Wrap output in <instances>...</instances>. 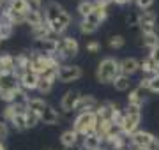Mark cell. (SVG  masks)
<instances>
[{"instance_id":"1","label":"cell","mask_w":159,"mask_h":150,"mask_svg":"<svg viewBox=\"0 0 159 150\" xmlns=\"http://www.w3.org/2000/svg\"><path fill=\"white\" fill-rule=\"evenodd\" d=\"M119 74H120V62L111 57L102 58L96 71V78L99 83H113Z\"/></svg>"},{"instance_id":"2","label":"cell","mask_w":159,"mask_h":150,"mask_svg":"<svg viewBox=\"0 0 159 150\" xmlns=\"http://www.w3.org/2000/svg\"><path fill=\"white\" fill-rule=\"evenodd\" d=\"M97 113L96 111H83V113H78L76 118L73 122V129L80 136H87V134L96 133L97 129Z\"/></svg>"},{"instance_id":"3","label":"cell","mask_w":159,"mask_h":150,"mask_svg":"<svg viewBox=\"0 0 159 150\" xmlns=\"http://www.w3.org/2000/svg\"><path fill=\"white\" fill-rule=\"evenodd\" d=\"M142 122V108L138 106H127L124 110V117L120 122V131L127 136L134 134L138 131V126Z\"/></svg>"},{"instance_id":"4","label":"cell","mask_w":159,"mask_h":150,"mask_svg":"<svg viewBox=\"0 0 159 150\" xmlns=\"http://www.w3.org/2000/svg\"><path fill=\"white\" fill-rule=\"evenodd\" d=\"M44 20H46V23H50V21H60L64 27H69L71 25L69 12L58 2H48L44 6Z\"/></svg>"},{"instance_id":"5","label":"cell","mask_w":159,"mask_h":150,"mask_svg":"<svg viewBox=\"0 0 159 150\" xmlns=\"http://www.w3.org/2000/svg\"><path fill=\"white\" fill-rule=\"evenodd\" d=\"M131 145L140 150H156L159 145V139L152 133L138 129L134 134H131Z\"/></svg>"},{"instance_id":"6","label":"cell","mask_w":159,"mask_h":150,"mask_svg":"<svg viewBox=\"0 0 159 150\" xmlns=\"http://www.w3.org/2000/svg\"><path fill=\"white\" fill-rule=\"evenodd\" d=\"M80 51V44L78 41L74 39V37H64V39H60V42H58V51L55 57L58 58H73L76 57Z\"/></svg>"},{"instance_id":"7","label":"cell","mask_w":159,"mask_h":150,"mask_svg":"<svg viewBox=\"0 0 159 150\" xmlns=\"http://www.w3.org/2000/svg\"><path fill=\"white\" fill-rule=\"evenodd\" d=\"M83 76V71L80 65L74 64H62L58 69V80L62 83H71V81H78Z\"/></svg>"},{"instance_id":"8","label":"cell","mask_w":159,"mask_h":150,"mask_svg":"<svg viewBox=\"0 0 159 150\" xmlns=\"http://www.w3.org/2000/svg\"><path fill=\"white\" fill-rule=\"evenodd\" d=\"M58 39H53V37H48V39H37L34 41V51L39 53V55H57L58 51Z\"/></svg>"},{"instance_id":"9","label":"cell","mask_w":159,"mask_h":150,"mask_svg":"<svg viewBox=\"0 0 159 150\" xmlns=\"http://www.w3.org/2000/svg\"><path fill=\"white\" fill-rule=\"evenodd\" d=\"M156 21H157V16L154 11H142L138 14V27L142 30V34H154Z\"/></svg>"},{"instance_id":"10","label":"cell","mask_w":159,"mask_h":150,"mask_svg":"<svg viewBox=\"0 0 159 150\" xmlns=\"http://www.w3.org/2000/svg\"><path fill=\"white\" fill-rule=\"evenodd\" d=\"M108 4L110 2H106V0H96V7H94V11H92L90 16L85 18V20L87 21H90L92 25L99 27V25L106 20V16H108Z\"/></svg>"},{"instance_id":"11","label":"cell","mask_w":159,"mask_h":150,"mask_svg":"<svg viewBox=\"0 0 159 150\" xmlns=\"http://www.w3.org/2000/svg\"><path fill=\"white\" fill-rule=\"evenodd\" d=\"M80 97H81V94H80L78 90H67V92L62 95V99H60V108H62L66 113L76 111V106H78Z\"/></svg>"},{"instance_id":"12","label":"cell","mask_w":159,"mask_h":150,"mask_svg":"<svg viewBox=\"0 0 159 150\" xmlns=\"http://www.w3.org/2000/svg\"><path fill=\"white\" fill-rule=\"evenodd\" d=\"M20 88V76L16 73H2L0 74V92H9Z\"/></svg>"},{"instance_id":"13","label":"cell","mask_w":159,"mask_h":150,"mask_svg":"<svg viewBox=\"0 0 159 150\" xmlns=\"http://www.w3.org/2000/svg\"><path fill=\"white\" fill-rule=\"evenodd\" d=\"M39 80H41V76L37 74V73L27 71V73L20 74V87H21L25 92H29V90H37Z\"/></svg>"},{"instance_id":"14","label":"cell","mask_w":159,"mask_h":150,"mask_svg":"<svg viewBox=\"0 0 159 150\" xmlns=\"http://www.w3.org/2000/svg\"><path fill=\"white\" fill-rule=\"evenodd\" d=\"M142 71V62L134 57H125L120 60V74H125V76H131Z\"/></svg>"},{"instance_id":"15","label":"cell","mask_w":159,"mask_h":150,"mask_svg":"<svg viewBox=\"0 0 159 150\" xmlns=\"http://www.w3.org/2000/svg\"><path fill=\"white\" fill-rule=\"evenodd\" d=\"M117 110H120V108L115 103H102L97 106V110H96L97 118L99 120H113Z\"/></svg>"},{"instance_id":"16","label":"cell","mask_w":159,"mask_h":150,"mask_svg":"<svg viewBox=\"0 0 159 150\" xmlns=\"http://www.w3.org/2000/svg\"><path fill=\"white\" fill-rule=\"evenodd\" d=\"M143 101H145V88H142L138 85V87L133 88L129 92V95H127V106H138V108H142Z\"/></svg>"},{"instance_id":"17","label":"cell","mask_w":159,"mask_h":150,"mask_svg":"<svg viewBox=\"0 0 159 150\" xmlns=\"http://www.w3.org/2000/svg\"><path fill=\"white\" fill-rule=\"evenodd\" d=\"M140 87L147 88L154 94H159V73L157 74H145L140 80Z\"/></svg>"},{"instance_id":"18","label":"cell","mask_w":159,"mask_h":150,"mask_svg":"<svg viewBox=\"0 0 159 150\" xmlns=\"http://www.w3.org/2000/svg\"><path fill=\"white\" fill-rule=\"evenodd\" d=\"M97 110V101L94 99V95H81L78 101V106H76V111L78 113H83V111H96Z\"/></svg>"},{"instance_id":"19","label":"cell","mask_w":159,"mask_h":150,"mask_svg":"<svg viewBox=\"0 0 159 150\" xmlns=\"http://www.w3.org/2000/svg\"><path fill=\"white\" fill-rule=\"evenodd\" d=\"M2 73H16V57L9 53L0 55V74Z\"/></svg>"},{"instance_id":"20","label":"cell","mask_w":159,"mask_h":150,"mask_svg":"<svg viewBox=\"0 0 159 150\" xmlns=\"http://www.w3.org/2000/svg\"><path fill=\"white\" fill-rule=\"evenodd\" d=\"M25 104H27V108H29V110L35 111L39 117L43 115L44 110L50 106V104L44 103V99H41V97H25Z\"/></svg>"},{"instance_id":"21","label":"cell","mask_w":159,"mask_h":150,"mask_svg":"<svg viewBox=\"0 0 159 150\" xmlns=\"http://www.w3.org/2000/svg\"><path fill=\"white\" fill-rule=\"evenodd\" d=\"M6 7L11 9V11H14V12H20V14H29L32 11L29 0H9Z\"/></svg>"},{"instance_id":"22","label":"cell","mask_w":159,"mask_h":150,"mask_svg":"<svg viewBox=\"0 0 159 150\" xmlns=\"http://www.w3.org/2000/svg\"><path fill=\"white\" fill-rule=\"evenodd\" d=\"M58 120H60V117H58V111L53 108V106H48L44 110V113L41 115V122L44 124V126H57Z\"/></svg>"},{"instance_id":"23","label":"cell","mask_w":159,"mask_h":150,"mask_svg":"<svg viewBox=\"0 0 159 150\" xmlns=\"http://www.w3.org/2000/svg\"><path fill=\"white\" fill-rule=\"evenodd\" d=\"M78 138L80 134L74 131V129H67V131H64L60 134V143L67 148V147H74V145H78Z\"/></svg>"},{"instance_id":"24","label":"cell","mask_w":159,"mask_h":150,"mask_svg":"<svg viewBox=\"0 0 159 150\" xmlns=\"http://www.w3.org/2000/svg\"><path fill=\"white\" fill-rule=\"evenodd\" d=\"M101 143H102V139L97 136L96 133H92V134H87V136H83V148L85 150H99L101 148Z\"/></svg>"},{"instance_id":"25","label":"cell","mask_w":159,"mask_h":150,"mask_svg":"<svg viewBox=\"0 0 159 150\" xmlns=\"http://www.w3.org/2000/svg\"><path fill=\"white\" fill-rule=\"evenodd\" d=\"M46 20H44V14L41 11H32L27 14V25H30V30L35 29V27H41V25H44Z\"/></svg>"},{"instance_id":"26","label":"cell","mask_w":159,"mask_h":150,"mask_svg":"<svg viewBox=\"0 0 159 150\" xmlns=\"http://www.w3.org/2000/svg\"><path fill=\"white\" fill-rule=\"evenodd\" d=\"M138 44H142L145 48H156L159 44V35L157 32H154V34H142L140 35V41H138Z\"/></svg>"},{"instance_id":"27","label":"cell","mask_w":159,"mask_h":150,"mask_svg":"<svg viewBox=\"0 0 159 150\" xmlns=\"http://www.w3.org/2000/svg\"><path fill=\"white\" fill-rule=\"evenodd\" d=\"M142 71H143V74H157L159 64L152 57H147L145 60H142Z\"/></svg>"},{"instance_id":"28","label":"cell","mask_w":159,"mask_h":150,"mask_svg":"<svg viewBox=\"0 0 159 150\" xmlns=\"http://www.w3.org/2000/svg\"><path fill=\"white\" fill-rule=\"evenodd\" d=\"M94 7H96V2H90V0H81V2L78 4V14L85 20V18L90 16V12L94 11Z\"/></svg>"},{"instance_id":"29","label":"cell","mask_w":159,"mask_h":150,"mask_svg":"<svg viewBox=\"0 0 159 150\" xmlns=\"http://www.w3.org/2000/svg\"><path fill=\"white\" fill-rule=\"evenodd\" d=\"M32 32V37H34V41H37V39H48V37H51V30H50V27L48 25H41V27H35V29H32L30 30Z\"/></svg>"},{"instance_id":"30","label":"cell","mask_w":159,"mask_h":150,"mask_svg":"<svg viewBox=\"0 0 159 150\" xmlns=\"http://www.w3.org/2000/svg\"><path fill=\"white\" fill-rule=\"evenodd\" d=\"M113 87H115V90H119V92H125V90H129V87H131L129 76L119 74L117 78H115V81H113Z\"/></svg>"},{"instance_id":"31","label":"cell","mask_w":159,"mask_h":150,"mask_svg":"<svg viewBox=\"0 0 159 150\" xmlns=\"http://www.w3.org/2000/svg\"><path fill=\"white\" fill-rule=\"evenodd\" d=\"M25 120H27V129H34L37 124L41 122V117L35 113V111L29 110L27 108V113H25Z\"/></svg>"},{"instance_id":"32","label":"cell","mask_w":159,"mask_h":150,"mask_svg":"<svg viewBox=\"0 0 159 150\" xmlns=\"http://www.w3.org/2000/svg\"><path fill=\"white\" fill-rule=\"evenodd\" d=\"M12 32H14V27H12V25L6 23V21H0V42L9 39L12 35Z\"/></svg>"},{"instance_id":"33","label":"cell","mask_w":159,"mask_h":150,"mask_svg":"<svg viewBox=\"0 0 159 150\" xmlns=\"http://www.w3.org/2000/svg\"><path fill=\"white\" fill-rule=\"evenodd\" d=\"M9 124H12V127L16 131H25L27 129V120H25V115H14L9 120Z\"/></svg>"},{"instance_id":"34","label":"cell","mask_w":159,"mask_h":150,"mask_svg":"<svg viewBox=\"0 0 159 150\" xmlns=\"http://www.w3.org/2000/svg\"><path fill=\"white\" fill-rule=\"evenodd\" d=\"M53 83H55V81H51V80H48V78H44V76H41L37 90H39L41 94H50L51 88H53Z\"/></svg>"},{"instance_id":"35","label":"cell","mask_w":159,"mask_h":150,"mask_svg":"<svg viewBox=\"0 0 159 150\" xmlns=\"http://www.w3.org/2000/svg\"><path fill=\"white\" fill-rule=\"evenodd\" d=\"M97 29H99V27L92 25L90 21H87V20H81V21H80V32H81V34H94Z\"/></svg>"},{"instance_id":"36","label":"cell","mask_w":159,"mask_h":150,"mask_svg":"<svg viewBox=\"0 0 159 150\" xmlns=\"http://www.w3.org/2000/svg\"><path fill=\"white\" fill-rule=\"evenodd\" d=\"M125 44V39L122 37V35H111L110 37V48H113V50H120V48Z\"/></svg>"},{"instance_id":"37","label":"cell","mask_w":159,"mask_h":150,"mask_svg":"<svg viewBox=\"0 0 159 150\" xmlns=\"http://www.w3.org/2000/svg\"><path fill=\"white\" fill-rule=\"evenodd\" d=\"M7 136H9V126H7V120H4V118L0 117V141H4Z\"/></svg>"},{"instance_id":"38","label":"cell","mask_w":159,"mask_h":150,"mask_svg":"<svg viewBox=\"0 0 159 150\" xmlns=\"http://www.w3.org/2000/svg\"><path fill=\"white\" fill-rule=\"evenodd\" d=\"M87 51L89 53H99L101 51V44H99L97 41H90V42H87Z\"/></svg>"},{"instance_id":"39","label":"cell","mask_w":159,"mask_h":150,"mask_svg":"<svg viewBox=\"0 0 159 150\" xmlns=\"http://www.w3.org/2000/svg\"><path fill=\"white\" fill-rule=\"evenodd\" d=\"M134 2H136V6L140 7L142 11H148L154 4V0H134Z\"/></svg>"},{"instance_id":"40","label":"cell","mask_w":159,"mask_h":150,"mask_svg":"<svg viewBox=\"0 0 159 150\" xmlns=\"http://www.w3.org/2000/svg\"><path fill=\"white\" fill-rule=\"evenodd\" d=\"M148 57H152L154 60L159 64V44L156 48H152V50H150V55H148Z\"/></svg>"},{"instance_id":"41","label":"cell","mask_w":159,"mask_h":150,"mask_svg":"<svg viewBox=\"0 0 159 150\" xmlns=\"http://www.w3.org/2000/svg\"><path fill=\"white\" fill-rule=\"evenodd\" d=\"M66 150H83V147H78V145H74V147H67Z\"/></svg>"},{"instance_id":"42","label":"cell","mask_w":159,"mask_h":150,"mask_svg":"<svg viewBox=\"0 0 159 150\" xmlns=\"http://www.w3.org/2000/svg\"><path fill=\"white\" fill-rule=\"evenodd\" d=\"M0 150H6V145H4V141H0Z\"/></svg>"},{"instance_id":"43","label":"cell","mask_w":159,"mask_h":150,"mask_svg":"<svg viewBox=\"0 0 159 150\" xmlns=\"http://www.w3.org/2000/svg\"><path fill=\"white\" fill-rule=\"evenodd\" d=\"M133 150H140V148H133Z\"/></svg>"},{"instance_id":"44","label":"cell","mask_w":159,"mask_h":150,"mask_svg":"<svg viewBox=\"0 0 159 150\" xmlns=\"http://www.w3.org/2000/svg\"><path fill=\"white\" fill-rule=\"evenodd\" d=\"M44 150H51V148H44Z\"/></svg>"}]
</instances>
